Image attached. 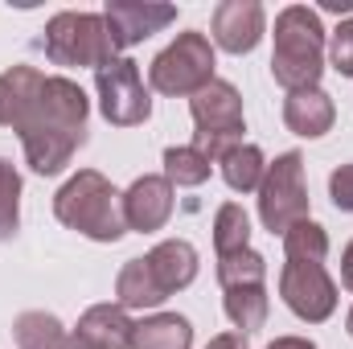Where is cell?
I'll return each instance as SVG.
<instances>
[{"mask_svg": "<svg viewBox=\"0 0 353 349\" xmlns=\"http://www.w3.org/2000/svg\"><path fill=\"white\" fill-rule=\"evenodd\" d=\"M333 119H337V107L321 87L296 90L283 99V123H288V132H296L304 140H321L333 128Z\"/></svg>", "mask_w": 353, "mask_h": 349, "instance_id": "e0dca14e", "label": "cell"}, {"mask_svg": "<svg viewBox=\"0 0 353 349\" xmlns=\"http://www.w3.org/2000/svg\"><path fill=\"white\" fill-rule=\"evenodd\" d=\"M205 349H247V337L243 333H218V337H210Z\"/></svg>", "mask_w": 353, "mask_h": 349, "instance_id": "83f0119b", "label": "cell"}, {"mask_svg": "<svg viewBox=\"0 0 353 349\" xmlns=\"http://www.w3.org/2000/svg\"><path fill=\"white\" fill-rule=\"evenodd\" d=\"M218 283H222V304L234 325V333H255L267 325V259L259 251H239L230 259H218Z\"/></svg>", "mask_w": 353, "mask_h": 349, "instance_id": "52a82bcc", "label": "cell"}, {"mask_svg": "<svg viewBox=\"0 0 353 349\" xmlns=\"http://www.w3.org/2000/svg\"><path fill=\"white\" fill-rule=\"evenodd\" d=\"M41 50L54 66H79V70L83 66L103 70L107 62L119 58L103 12H58V17H50Z\"/></svg>", "mask_w": 353, "mask_h": 349, "instance_id": "277c9868", "label": "cell"}, {"mask_svg": "<svg viewBox=\"0 0 353 349\" xmlns=\"http://www.w3.org/2000/svg\"><path fill=\"white\" fill-rule=\"evenodd\" d=\"M103 21L115 37V50H132V46L148 41L152 33H161L165 25H173L176 8L157 4V0H111L103 8Z\"/></svg>", "mask_w": 353, "mask_h": 349, "instance_id": "8fae6325", "label": "cell"}, {"mask_svg": "<svg viewBox=\"0 0 353 349\" xmlns=\"http://www.w3.org/2000/svg\"><path fill=\"white\" fill-rule=\"evenodd\" d=\"M267 349H316L308 337H275Z\"/></svg>", "mask_w": 353, "mask_h": 349, "instance_id": "f1b7e54d", "label": "cell"}, {"mask_svg": "<svg viewBox=\"0 0 353 349\" xmlns=\"http://www.w3.org/2000/svg\"><path fill=\"white\" fill-rule=\"evenodd\" d=\"M325 58L333 62V70H337L341 79H353V17L350 21H341V25L329 33V41H325Z\"/></svg>", "mask_w": 353, "mask_h": 349, "instance_id": "484cf974", "label": "cell"}, {"mask_svg": "<svg viewBox=\"0 0 353 349\" xmlns=\"http://www.w3.org/2000/svg\"><path fill=\"white\" fill-rule=\"evenodd\" d=\"M247 243H251V218H247V210L239 201L218 206V214H214V251H218V259H230V255L247 251Z\"/></svg>", "mask_w": 353, "mask_h": 349, "instance_id": "7402d4cb", "label": "cell"}, {"mask_svg": "<svg viewBox=\"0 0 353 349\" xmlns=\"http://www.w3.org/2000/svg\"><path fill=\"white\" fill-rule=\"evenodd\" d=\"M341 283H345V288L353 292V243L345 247V251H341Z\"/></svg>", "mask_w": 353, "mask_h": 349, "instance_id": "f546056e", "label": "cell"}, {"mask_svg": "<svg viewBox=\"0 0 353 349\" xmlns=\"http://www.w3.org/2000/svg\"><path fill=\"white\" fill-rule=\"evenodd\" d=\"M54 214L66 230L94 239V243H119L128 235L123 222V193L94 169H79L58 193H54Z\"/></svg>", "mask_w": 353, "mask_h": 349, "instance_id": "3957f363", "label": "cell"}, {"mask_svg": "<svg viewBox=\"0 0 353 349\" xmlns=\"http://www.w3.org/2000/svg\"><path fill=\"white\" fill-rule=\"evenodd\" d=\"M87 115H90V99L74 79H62V74L46 79L37 107L17 128L29 169L41 177L62 173L70 165V157L87 144Z\"/></svg>", "mask_w": 353, "mask_h": 349, "instance_id": "6da1fadb", "label": "cell"}, {"mask_svg": "<svg viewBox=\"0 0 353 349\" xmlns=\"http://www.w3.org/2000/svg\"><path fill=\"white\" fill-rule=\"evenodd\" d=\"M283 255H288V263H325V255H329V235H325V226L312 222V218L296 222V226L283 235Z\"/></svg>", "mask_w": 353, "mask_h": 349, "instance_id": "603a6c76", "label": "cell"}, {"mask_svg": "<svg viewBox=\"0 0 353 349\" xmlns=\"http://www.w3.org/2000/svg\"><path fill=\"white\" fill-rule=\"evenodd\" d=\"M218 165H222V181H226L234 193H259L263 173H267V161H263V152H259L255 144H239V148L226 152Z\"/></svg>", "mask_w": 353, "mask_h": 349, "instance_id": "44dd1931", "label": "cell"}, {"mask_svg": "<svg viewBox=\"0 0 353 349\" xmlns=\"http://www.w3.org/2000/svg\"><path fill=\"white\" fill-rule=\"evenodd\" d=\"M94 90H99V111L115 128H136L152 115V99L140 79V66L132 58H115L103 70H94Z\"/></svg>", "mask_w": 353, "mask_h": 349, "instance_id": "9c48e42d", "label": "cell"}, {"mask_svg": "<svg viewBox=\"0 0 353 349\" xmlns=\"http://www.w3.org/2000/svg\"><path fill=\"white\" fill-rule=\"evenodd\" d=\"M46 87V74L37 66H12L0 74V128H21L29 119V111L37 107Z\"/></svg>", "mask_w": 353, "mask_h": 349, "instance_id": "9a60e30c", "label": "cell"}, {"mask_svg": "<svg viewBox=\"0 0 353 349\" xmlns=\"http://www.w3.org/2000/svg\"><path fill=\"white\" fill-rule=\"evenodd\" d=\"M165 177L169 185H181V189H197L201 181H210V161L193 148V144H176V148H165Z\"/></svg>", "mask_w": 353, "mask_h": 349, "instance_id": "cb8c5ba5", "label": "cell"}, {"mask_svg": "<svg viewBox=\"0 0 353 349\" xmlns=\"http://www.w3.org/2000/svg\"><path fill=\"white\" fill-rule=\"evenodd\" d=\"M132 349H193V325L181 312H152L136 321Z\"/></svg>", "mask_w": 353, "mask_h": 349, "instance_id": "ac0fdd59", "label": "cell"}, {"mask_svg": "<svg viewBox=\"0 0 353 349\" xmlns=\"http://www.w3.org/2000/svg\"><path fill=\"white\" fill-rule=\"evenodd\" d=\"M279 296L308 325L329 321L333 308H337V283L325 271V263H283V271H279Z\"/></svg>", "mask_w": 353, "mask_h": 349, "instance_id": "30bf717a", "label": "cell"}, {"mask_svg": "<svg viewBox=\"0 0 353 349\" xmlns=\"http://www.w3.org/2000/svg\"><path fill=\"white\" fill-rule=\"evenodd\" d=\"M173 185L169 177H136L123 193V222L128 230H140V235H152V230H165V222L173 218Z\"/></svg>", "mask_w": 353, "mask_h": 349, "instance_id": "7c38bea8", "label": "cell"}, {"mask_svg": "<svg viewBox=\"0 0 353 349\" xmlns=\"http://www.w3.org/2000/svg\"><path fill=\"white\" fill-rule=\"evenodd\" d=\"M329 197L341 214H353V165H341L329 177Z\"/></svg>", "mask_w": 353, "mask_h": 349, "instance_id": "4316f807", "label": "cell"}, {"mask_svg": "<svg viewBox=\"0 0 353 349\" xmlns=\"http://www.w3.org/2000/svg\"><path fill=\"white\" fill-rule=\"evenodd\" d=\"M259 218L271 235H288L296 222L308 218V185H304V157L283 152L267 165L259 185Z\"/></svg>", "mask_w": 353, "mask_h": 349, "instance_id": "ba28073f", "label": "cell"}, {"mask_svg": "<svg viewBox=\"0 0 353 349\" xmlns=\"http://www.w3.org/2000/svg\"><path fill=\"white\" fill-rule=\"evenodd\" d=\"M275 50H271V79L288 94L321 87L325 74V25L308 4H288L275 17Z\"/></svg>", "mask_w": 353, "mask_h": 349, "instance_id": "7a4b0ae2", "label": "cell"}, {"mask_svg": "<svg viewBox=\"0 0 353 349\" xmlns=\"http://www.w3.org/2000/svg\"><path fill=\"white\" fill-rule=\"evenodd\" d=\"M144 259H148V271H152V279L161 283L165 296H176L181 288H189V283L197 279V251H193V243H185V239H165V243H157Z\"/></svg>", "mask_w": 353, "mask_h": 349, "instance_id": "2e32d148", "label": "cell"}, {"mask_svg": "<svg viewBox=\"0 0 353 349\" xmlns=\"http://www.w3.org/2000/svg\"><path fill=\"white\" fill-rule=\"evenodd\" d=\"M325 12H353V0H325Z\"/></svg>", "mask_w": 353, "mask_h": 349, "instance_id": "4dcf8cb0", "label": "cell"}, {"mask_svg": "<svg viewBox=\"0 0 353 349\" xmlns=\"http://www.w3.org/2000/svg\"><path fill=\"white\" fill-rule=\"evenodd\" d=\"M132 329H136V321L128 317V308L94 304L79 317V325L70 333H74L79 349H132Z\"/></svg>", "mask_w": 353, "mask_h": 349, "instance_id": "5bb4252c", "label": "cell"}, {"mask_svg": "<svg viewBox=\"0 0 353 349\" xmlns=\"http://www.w3.org/2000/svg\"><path fill=\"white\" fill-rule=\"evenodd\" d=\"M345 329H350V337H353V308H350V317H345Z\"/></svg>", "mask_w": 353, "mask_h": 349, "instance_id": "1f68e13d", "label": "cell"}, {"mask_svg": "<svg viewBox=\"0 0 353 349\" xmlns=\"http://www.w3.org/2000/svg\"><path fill=\"white\" fill-rule=\"evenodd\" d=\"M214 46L205 33L189 29V33H176L173 46H165L152 66H148V83L152 90L169 94V99H193L197 90H205L214 83Z\"/></svg>", "mask_w": 353, "mask_h": 349, "instance_id": "8992f818", "label": "cell"}, {"mask_svg": "<svg viewBox=\"0 0 353 349\" xmlns=\"http://www.w3.org/2000/svg\"><path fill=\"white\" fill-rule=\"evenodd\" d=\"M169 296L161 292V283L152 279L148 259H128L115 275V304L119 308H157Z\"/></svg>", "mask_w": 353, "mask_h": 349, "instance_id": "ffe728a7", "label": "cell"}, {"mask_svg": "<svg viewBox=\"0 0 353 349\" xmlns=\"http://www.w3.org/2000/svg\"><path fill=\"white\" fill-rule=\"evenodd\" d=\"M189 111H193V128H197L193 132V148L210 165H218L226 152H234L239 144H247L243 140L247 119H243V94H239V87L214 79L205 90L193 94Z\"/></svg>", "mask_w": 353, "mask_h": 349, "instance_id": "5b68a950", "label": "cell"}, {"mask_svg": "<svg viewBox=\"0 0 353 349\" xmlns=\"http://www.w3.org/2000/svg\"><path fill=\"white\" fill-rule=\"evenodd\" d=\"M21 226V173L0 157V243Z\"/></svg>", "mask_w": 353, "mask_h": 349, "instance_id": "d4e9b609", "label": "cell"}, {"mask_svg": "<svg viewBox=\"0 0 353 349\" xmlns=\"http://www.w3.org/2000/svg\"><path fill=\"white\" fill-rule=\"evenodd\" d=\"M12 337H17L21 349H79L74 333H70L54 312H41V308L21 312V317L12 321Z\"/></svg>", "mask_w": 353, "mask_h": 349, "instance_id": "d6986e66", "label": "cell"}, {"mask_svg": "<svg viewBox=\"0 0 353 349\" xmlns=\"http://www.w3.org/2000/svg\"><path fill=\"white\" fill-rule=\"evenodd\" d=\"M267 33V12L259 0H222L214 8V41L226 54H251Z\"/></svg>", "mask_w": 353, "mask_h": 349, "instance_id": "4fadbf2b", "label": "cell"}]
</instances>
